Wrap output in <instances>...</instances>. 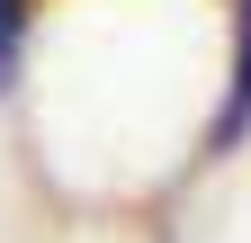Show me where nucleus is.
<instances>
[{
	"mask_svg": "<svg viewBox=\"0 0 251 243\" xmlns=\"http://www.w3.org/2000/svg\"><path fill=\"white\" fill-rule=\"evenodd\" d=\"M242 126H251V0H233V99H225L215 144H233Z\"/></svg>",
	"mask_w": 251,
	"mask_h": 243,
	"instance_id": "1",
	"label": "nucleus"
},
{
	"mask_svg": "<svg viewBox=\"0 0 251 243\" xmlns=\"http://www.w3.org/2000/svg\"><path fill=\"white\" fill-rule=\"evenodd\" d=\"M18 45H27V0H0V90L18 81Z\"/></svg>",
	"mask_w": 251,
	"mask_h": 243,
	"instance_id": "2",
	"label": "nucleus"
}]
</instances>
